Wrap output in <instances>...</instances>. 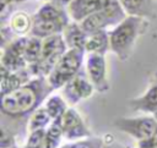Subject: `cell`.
I'll return each instance as SVG.
<instances>
[{"label": "cell", "mask_w": 157, "mask_h": 148, "mask_svg": "<svg viewBox=\"0 0 157 148\" xmlns=\"http://www.w3.org/2000/svg\"><path fill=\"white\" fill-rule=\"evenodd\" d=\"M47 77H33L18 88L1 94V130L12 136H22L28 131L31 115L45 103L53 92Z\"/></svg>", "instance_id": "obj_1"}, {"label": "cell", "mask_w": 157, "mask_h": 148, "mask_svg": "<svg viewBox=\"0 0 157 148\" xmlns=\"http://www.w3.org/2000/svg\"><path fill=\"white\" fill-rule=\"evenodd\" d=\"M150 21L137 16H126L109 31L110 51L123 62L130 59L137 39L147 31Z\"/></svg>", "instance_id": "obj_2"}, {"label": "cell", "mask_w": 157, "mask_h": 148, "mask_svg": "<svg viewBox=\"0 0 157 148\" xmlns=\"http://www.w3.org/2000/svg\"><path fill=\"white\" fill-rule=\"evenodd\" d=\"M67 50L63 33L53 34L43 39L42 54L37 62L28 65V70L34 77H48L59 59Z\"/></svg>", "instance_id": "obj_3"}, {"label": "cell", "mask_w": 157, "mask_h": 148, "mask_svg": "<svg viewBox=\"0 0 157 148\" xmlns=\"http://www.w3.org/2000/svg\"><path fill=\"white\" fill-rule=\"evenodd\" d=\"M85 50L67 49L65 54L59 59L49 76L47 77L53 89L63 88L72 77H75L82 67L85 61Z\"/></svg>", "instance_id": "obj_4"}, {"label": "cell", "mask_w": 157, "mask_h": 148, "mask_svg": "<svg viewBox=\"0 0 157 148\" xmlns=\"http://www.w3.org/2000/svg\"><path fill=\"white\" fill-rule=\"evenodd\" d=\"M113 126L137 142L157 135V120L153 115H140L132 117L120 116L113 121Z\"/></svg>", "instance_id": "obj_5"}, {"label": "cell", "mask_w": 157, "mask_h": 148, "mask_svg": "<svg viewBox=\"0 0 157 148\" xmlns=\"http://www.w3.org/2000/svg\"><path fill=\"white\" fill-rule=\"evenodd\" d=\"M94 91L96 89L88 80L87 73L80 71L61 88V95L69 106H74L77 103L91 98Z\"/></svg>", "instance_id": "obj_6"}, {"label": "cell", "mask_w": 157, "mask_h": 148, "mask_svg": "<svg viewBox=\"0 0 157 148\" xmlns=\"http://www.w3.org/2000/svg\"><path fill=\"white\" fill-rule=\"evenodd\" d=\"M86 73L94 89L98 93H105L110 89L107 77V64L102 54H87L85 59Z\"/></svg>", "instance_id": "obj_7"}, {"label": "cell", "mask_w": 157, "mask_h": 148, "mask_svg": "<svg viewBox=\"0 0 157 148\" xmlns=\"http://www.w3.org/2000/svg\"><path fill=\"white\" fill-rule=\"evenodd\" d=\"M60 121L63 127V137L65 139L76 142L91 137V131L87 124L74 108H69Z\"/></svg>", "instance_id": "obj_8"}, {"label": "cell", "mask_w": 157, "mask_h": 148, "mask_svg": "<svg viewBox=\"0 0 157 148\" xmlns=\"http://www.w3.org/2000/svg\"><path fill=\"white\" fill-rule=\"evenodd\" d=\"M128 106L134 111L148 115H153L157 111V71L151 75L146 91L141 95L129 99Z\"/></svg>", "instance_id": "obj_9"}, {"label": "cell", "mask_w": 157, "mask_h": 148, "mask_svg": "<svg viewBox=\"0 0 157 148\" xmlns=\"http://www.w3.org/2000/svg\"><path fill=\"white\" fill-rule=\"evenodd\" d=\"M126 15L148 21L157 18V0H119Z\"/></svg>", "instance_id": "obj_10"}, {"label": "cell", "mask_w": 157, "mask_h": 148, "mask_svg": "<svg viewBox=\"0 0 157 148\" xmlns=\"http://www.w3.org/2000/svg\"><path fill=\"white\" fill-rule=\"evenodd\" d=\"M63 37H64L67 49L85 50L88 34L82 29L78 22H75V21L69 22L67 26L63 31Z\"/></svg>", "instance_id": "obj_11"}, {"label": "cell", "mask_w": 157, "mask_h": 148, "mask_svg": "<svg viewBox=\"0 0 157 148\" xmlns=\"http://www.w3.org/2000/svg\"><path fill=\"white\" fill-rule=\"evenodd\" d=\"M33 23H32V29H31V35L38 37L40 39H44L47 37H50L53 34L63 33L64 28L67 26L69 22L65 21H45V20H39L32 16Z\"/></svg>", "instance_id": "obj_12"}, {"label": "cell", "mask_w": 157, "mask_h": 148, "mask_svg": "<svg viewBox=\"0 0 157 148\" xmlns=\"http://www.w3.org/2000/svg\"><path fill=\"white\" fill-rule=\"evenodd\" d=\"M99 0H72L66 7L70 18L75 22L83 21L87 16L98 10Z\"/></svg>", "instance_id": "obj_13"}, {"label": "cell", "mask_w": 157, "mask_h": 148, "mask_svg": "<svg viewBox=\"0 0 157 148\" xmlns=\"http://www.w3.org/2000/svg\"><path fill=\"white\" fill-rule=\"evenodd\" d=\"M108 50H110V42H109V32L107 29L88 34L85 46L86 54L105 55Z\"/></svg>", "instance_id": "obj_14"}, {"label": "cell", "mask_w": 157, "mask_h": 148, "mask_svg": "<svg viewBox=\"0 0 157 148\" xmlns=\"http://www.w3.org/2000/svg\"><path fill=\"white\" fill-rule=\"evenodd\" d=\"M98 11L109 20L113 27L120 23L128 16L119 0H99Z\"/></svg>", "instance_id": "obj_15"}, {"label": "cell", "mask_w": 157, "mask_h": 148, "mask_svg": "<svg viewBox=\"0 0 157 148\" xmlns=\"http://www.w3.org/2000/svg\"><path fill=\"white\" fill-rule=\"evenodd\" d=\"M82 29L87 33V34H92L99 31H104L108 27H112L109 20L98 10L93 13H91L90 16H87L83 21L80 22Z\"/></svg>", "instance_id": "obj_16"}, {"label": "cell", "mask_w": 157, "mask_h": 148, "mask_svg": "<svg viewBox=\"0 0 157 148\" xmlns=\"http://www.w3.org/2000/svg\"><path fill=\"white\" fill-rule=\"evenodd\" d=\"M32 23H33V20L28 13L23 11H18L11 16L9 27L13 33L18 34L20 37H23L27 33H31Z\"/></svg>", "instance_id": "obj_17"}, {"label": "cell", "mask_w": 157, "mask_h": 148, "mask_svg": "<svg viewBox=\"0 0 157 148\" xmlns=\"http://www.w3.org/2000/svg\"><path fill=\"white\" fill-rule=\"evenodd\" d=\"M44 108L48 110L50 117L53 120H56L63 117V115L69 109V104L63 98V95H50L47 98L44 103Z\"/></svg>", "instance_id": "obj_18"}, {"label": "cell", "mask_w": 157, "mask_h": 148, "mask_svg": "<svg viewBox=\"0 0 157 148\" xmlns=\"http://www.w3.org/2000/svg\"><path fill=\"white\" fill-rule=\"evenodd\" d=\"M53 121V119L50 117L48 110L43 106L38 108L29 117L28 121V132L31 131H36V130H45L50 122Z\"/></svg>", "instance_id": "obj_19"}, {"label": "cell", "mask_w": 157, "mask_h": 148, "mask_svg": "<svg viewBox=\"0 0 157 148\" xmlns=\"http://www.w3.org/2000/svg\"><path fill=\"white\" fill-rule=\"evenodd\" d=\"M42 44H43V39L34 35L28 37L25 49V59L28 65H32L39 60L42 54Z\"/></svg>", "instance_id": "obj_20"}, {"label": "cell", "mask_w": 157, "mask_h": 148, "mask_svg": "<svg viewBox=\"0 0 157 148\" xmlns=\"http://www.w3.org/2000/svg\"><path fill=\"white\" fill-rule=\"evenodd\" d=\"M28 138L26 142V146L29 148H42L44 139H45V133H47V128L45 130H36V131H31L28 132Z\"/></svg>", "instance_id": "obj_21"}, {"label": "cell", "mask_w": 157, "mask_h": 148, "mask_svg": "<svg viewBox=\"0 0 157 148\" xmlns=\"http://www.w3.org/2000/svg\"><path fill=\"white\" fill-rule=\"evenodd\" d=\"M103 144L104 142L102 141V138H96V137H88L74 142L75 148H103Z\"/></svg>", "instance_id": "obj_22"}, {"label": "cell", "mask_w": 157, "mask_h": 148, "mask_svg": "<svg viewBox=\"0 0 157 148\" xmlns=\"http://www.w3.org/2000/svg\"><path fill=\"white\" fill-rule=\"evenodd\" d=\"M137 148H157V135L137 142Z\"/></svg>", "instance_id": "obj_23"}, {"label": "cell", "mask_w": 157, "mask_h": 148, "mask_svg": "<svg viewBox=\"0 0 157 148\" xmlns=\"http://www.w3.org/2000/svg\"><path fill=\"white\" fill-rule=\"evenodd\" d=\"M103 148H128V146H124V144H120L115 141H109V142H104L103 144Z\"/></svg>", "instance_id": "obj_24"}, {"label": "cell", "mask_w": 157, "mask_h": 148, "mask_svg": "<svg viewBox=\"0 0 157 148\" xmlns=\"http://www.w3.org/2000/svg\"><path fill=\"white\" fill-rule=\"evenodd\" d=\"M52 1L55 2V4H58V5H60V6H63V7H67L69 4H70L72 0H52Z\"/></svg>", "instance_id": "obj_25"}, {"label": "cell", "mask_w": 157, "mask_h": 148, "mask_svg": "<svg viewBox=\"0 0 157 148\" xmlns=\"http://www.w3.org/2000/svg\"><path fill=\"white\" fill-rule=\"evenodd\" d=\"M60 148H75V147H74V143H70V144L63 146V147H60Z\"/></svg>", "instance_id": "obj_26"}, {"label": "cell", "mask_w": 157, "mask_h": 148, "mask_svg": "<svg viewBox=\"0 0 157 148\" xmlns=\"http://www.w3.org/2000/svg\"><path fill=\"white\" fill-rule=\"evenodd\" d=\"M11 148H29V147H27V146L25 144V147H17V146H13V147H11Z\"/></svg>", "instance_id": "obj_27"}, {"label": "cell", "mask_w": 157, "mask_h": 148, "mask_svg": "<svg viewBox=\"0 0 157 148\" xmlns=\"http://www.w3.org/2000/svg\"><path fill=\"white\" fill-rule=\"evenodd\" d=\"M18 1L21 2V1H28V0H18ZM44 1H52V0H44Z\"/></svg>", "instance_id": "obj_28"}, {"label": "cell", "mask_w": 157, "mask_h": 148, "mask_svg": "<svg viewBox=\"0 0 157 148\" xmlns=\"http://www.w3.org/2000/svg\"><path fill=\"white\" fill-rule=\"evenodd\" d=\"M153 116H155V119H156V120H157V111H156V113H155V114H153Z\"/></svg>", "instance_id": "obj_29"}, {"label": "cell", "mask_w": 157, "mask_h": 148, "mask_svg": "<svg viewBox=\"0 0 157 148\" xmlns=\"http://www.w3.org/2000/svg\"><path fill=\"white\" fill-rule=\"evenodd\" d=\"M15 1H16V2H18V0H15Z\"/></svg>", "instance_id": "obj_30"}, {"label": "cell", "mask_w": 157, "mask_h": 148, "mask_svg": "<svg viewBox=\"0 0 157 148\" xmlns=\"http://www.w3.org/2000/svg\"><path fill=\"white\" fill-rule=\"evenodd\" d=\"M128 148H132V147H128ZM136 148H137V147H136Z\"/></svg>", "instance_id": "obj_31"}]
</instances>
